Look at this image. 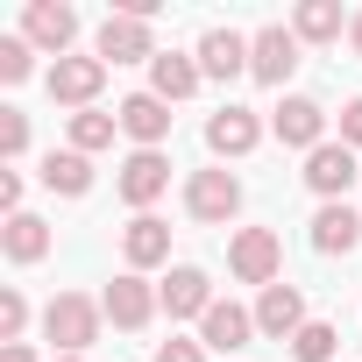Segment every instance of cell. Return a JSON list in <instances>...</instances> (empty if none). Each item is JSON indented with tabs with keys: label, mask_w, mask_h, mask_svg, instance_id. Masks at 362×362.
<instances>
[{
	"label": "cell",
	"mask_w": 362,
	"mask_h": 362,
	"mask_svg": "<svg viewBox=\"0 0 362 362\" xmlns=\"http://www.w3.org/2000/svg\"><path fill=\"white\" fill-rule=\"evenodd\" d=\"M100 327H107V305L86 298V291H57V298L43 305V341H50L57 355H86V348L100 341Z\"/></svg>",
	"instance_id": "obj_1"
},
{
	"label": "cell",
	"mask_w": 362,
	"mask_h": 362,
	"mask_svg": "<svg viewBox=\"0 0 362 362\" xmlns=\"http://www.w3.org/2000/svg\"><path fill=\"white\" fill-rule=\"evenodd\" d=\"M185 214H192L199 228H228V221L242 214V177H235L228 163L192 170V177H185Z\"/></svg>",
	"instance_id": "obj_2"
},
{
	"label": "cell",
	"mask_w": 362,
	"mask_h": 362,
	"mask_svg": "<svg viewBox=\"0 0 362 362\" xmlns=\"http://www.w3.org/2000/svg\"><path fill=\"white\" fill-rule=\"evenodd\" d=\"M228 270H235L242 284H256V291L284 284V242H277V228H235V242H228Z\"/></svg>",
	"instance_id": "obj_3"
},
{
	"label": "cell",
	"mask_w": 362,
	"mask_h": 362,
	"mask_svg": "<svg viewBox=\"0 0 362 362\" xmlns=\"http://www.w3.org/2000/svg\"><path fill=\"white\" fill-rule=\"evenodd\" d=\"M93 57L114 71V64H156L163 50H156V29H149L142 15H107L100 36H93Z\"/></svg>",
	"instance_id": "obj_4"
},
{
	"label": "cell",
	"mask_w": 362,
	"mask_h": 362,
	"mask_svg": "<svg viewBox=\"0 0 362 362\" xmlns=\"http://www.w3.org/2000/svg\"><path fill=\"white\" fill-rule=\"evenodd\" d=\"M298 36H291V22H270V29H256L249 36V78L256 86H270V93H284V78L298 71Z\"/></svg>",
	"instance_id": "obj_5"
},
{
	"label": "cell",
	"mask_w": 362,
	"mask_h": 362,
	"mask_svg": "<svg viewBox=\"0 0 362 362\" xmlns=\"http://www.w3.org/2000/svg\"><path fill=\"white\" fill-rule=\"evenodd\" d=\"M22 36L36 57H71L78 43V8H64V0H29L22 8Z\"/></svg>",
	"instance_id": "obj_6"
},
{
	"label": "cell",
	"mask_w": 362,
	"mask_h": 362,
	"mask_svg": "<svg viewBox=\"0 0 362 362\" xmlns=\"http://www.w3.org/2000/svg\"><path fill=\"white\" fill-rule=\"evenodd\" d=\"M114 192H121L135 214H149V206L170 192V156H163V149H128V156H121V177H114Z\"/></svg>",
	"instance_id": "obj_7"
},
{
	"label": "cell",
	"mask_w": 362,
	"mask_h": 362,
	"mask_svg": "<svg viewBox=\"0 0 362 362\" xmlns=\"http://www.w3.org/2000/svg\"><path fill=\"white\" fill-rule=\"evenodd\" d=\"M43 86H50V100H57V107H78V114H86V107L107 93V64L71 50V57H57V64L43 71Z\"/></svg>",
	"instance_id": "obj_8"
},
{
	"label": "cell",
	"mask_w": 362,
	"mask_h": 362,
	"mask_svg": "<svg viewBox=\"0 0 362 362\" xmlns=\"http://www.w3.org/2000/svg\"><path fill=\"white\" fill-rule=\"evenodd\" d=\"M270 135H277L284 149H305V156H313V149L327 142V107L305 100V93H284V100L270 107Z\"/></svg>",
	"instance_id": "obj_9"
},
{
	"label": "cell",
	"mask_w": 362,
	"mask_h": 362,
	"mask_svg": "<svg viewBox=\"0 0 362 362\" xmlns=\"http://www.w3.org/2000/svg\"><path fill=\"white\" fill-rule=\"evenodd\" d=\"M100 305H107V320L121 327V334H142L156 313H163V298H156V284L149 277H135V270H121L107 291H100Z\"/></svg>",
	"instance_id": "obj_10"
},
{
	"label": "cell",
	"mask_w": 362,
	"mask_h": 362,
	"mask_svg": "<svg viewBox=\"0 0 362 362\" xmlns=\"http://www.w3.org/2000/svg\"><path fill=\"white\" fill-rule=\"evenodd\" d=\"M263 142V121H256V107H221V114H206V149H214V163H235V156H249Z\"/></svg>",
	"instance_id": "obj_11"
},
{
	"label": "cell",
	"mask_w": 362,
	"mask_h": 362,
	"mask_svg": "<svg viewBox=\"0 0 362 362\" xmlns=\"http://www.w3.org/2000/svg\"><path fill=\"white\" fill-rule=\"evenodd\" d=\"M156 298H163L170 320H206L214 313V277L199 263H170V277L156 284Z\"/></svg>",
	"instance_id": "obj_12"
},
{
	"label": "cell",
	"mask_w": 362,
	"mask_h": 362,
	"mask_svg": "<svg viewBox=\"0 0 362 362\" xmlns=\"http://www.w3.org/2000/svg\"><path fill=\"white\" fill-rule=\"evenodd\" d=\"M305 320H313V313H305V291H298V284L256 291V334H263V341H284V348H291V334H298Z\"/></svg>",
	"instance_id": "obj_13"
},
{
	"label": "cell",
	"mask_w": 362,
	"mask_h": 362,
	"mask_svg": "<svg viewBox=\"0 0 362 362\" xmlns=\"http://www.w3.org/2000/svg\"><path fill=\"white\" fill-rule=\"evenodd\" d=\"M199 341H206V355H242V348L256 341V305L214 298V313L199 320Z\"/></svg>",
	"instance_id": "obj_14"
},
{
	"label": "cell",
	"mask_w": 362,
	"mask_h": 362,
	"mask_svg": "<svg viewBox=\"0 0 362 362\" xmlns=\"http://www.w3.org/2000/svg\"><path fill=\"white\" fill-rule=\"evenodd\" d=\"M355 149L348 142H320L313 156H305V185L320 192V206H334V199H348V185H355Z\"/></svg>",
	"instance_id": "obj_15"
},
{
	"label": "cell",
	"mask_w": 362,
	"mask_h": 362,
	"mask_svg": "<svg viewBox=\"0 0 362 362\" xmlns=\"http://www.w3.org/2000/svg\"><path fill=\"white\" fill-rule=\"evenodd\" d=\"M114 114H121V135H128L135 149H163V142H170V107H163L156 93H128Z\"/></svg>",
	"instance_id": "obj_16"
},
{
	"label": "cell",
	"mask_w": 362,
	"mask_h": 362,
	"mask_svg": "<svg viewBox=\"0 0 362 362\" xmlns=\"http://www.w3.org/2000/svg\"><path fill=\"white\" fill-rule=\"evenodd\" d=\"M121 263L142 277V270H156V263H170V221H156V214H135L128 228H121Z\"/></svg>",
	"instance_id": "obj_17"
},
{
	"label": "cell",
	"mask_w": 362,
	"mask_h": 362,
	"mask_svg": "<svg viewBox=\"0 0 362 362\" xmlns=\"http://www.w3.org/2000/svg\"><path fill=\"white\" fill-rule=\"evenodd\" d=\"M313 249H320V256H355V249H362V214H355L348 199L320 206V214H313Z\"/></svg>",
	"instance_id": "obj_18"
},
{
	"label": "cell",
	"mask_w": 362,
	"mask_h": 362,
	"mask_svg": "<svg viewBox=\"0 0 362 362\" xmlns=\"http://www.w3.org/2000/svg\"><path fill=\"white\" fill-rule=\"evenodd\" d=\"M206 86V71H199V57H185V50H163L156 64H149V93L163 100V107H177V100H192Z\"/></svg>",
	"instance_id": "obj_19"
},
{
	"label": "cell",
	"mask_w": 362,
	"mask_h": 362,
	"mask_svg": "<svg viewBox=\"0 0 362 362\" xmlns=\"http://www.w3.org/2000/svg\"><path fill=\"white\" fill-rule=\"evenodd\" d=\"M192 57H199L206 78H242V71H249V36H242V29H206Z\"/></svg>",
	"instance_id": "obj_20"
},
{
	"label": "cell",
	"mask_w": 362,
	"mask_h": 362,
	"mask_svg": "<svg viewBox=\"0 0 362 362\" xmlns=\"http://www.w3.org/2000/svg\"><path fill=\"white\" fill-rule=\"evenodd\" d=\"M36 177H43V192H57V199H86V192H93V156H78V149H50Z\"/></svg>",
	"instance_id": "obj_21"
},
{
	"label": "cell",
	"mask_w": 362,
	"mask_h": 362,
	"mask_svg": "<svg viewBox=\"0 0 362 362\" xmlns=\"http://www.w3.org/2000/svg\"><path fill=\"white\" fill-rule=\"evenodd\" d=\"M355 15H341V0H298L291 8V36L298 43H341Z\"/></svg>",
	"instance_id": "obj_22"
},
{
	"label": "cell",
	"mask_w": 362,
	"mask_h": 362,
	"mask_svg": "<svg viewBox=\"0 0 362 362\" xmlns=\"http://www.w3.org/2000/svg\"><path fill=\"white\" fill-rule=\"evenodd\" d=\"M50 242H57V235H50V221H43V214H15L8 228H0V249H8V263H43V256H50Z\"/></svg>",
	"instance_id": "obj_23"
},
{
	"label": "cell",
	"mask_w": 362,
	"mask_h": 362,
	"mask_svg": "<svg viewBox=\"0 0 362 362\" xmlns=\"http://www.w3.org/2000/svg\"><path fill=\"white\" fill-rule=\"evenodd\" d=\"M114 135H121V114H100V107L71 114V149H78V156H100V149H114Z\"/></svg>",
	"instance_id": "obj_24"
},
{
	"label": "cell",
	"mask_w": 362,
	"mask_h": 362,
	"mask_svg": "<svg viewBox=\"0 0 362 362\" xmlns=\"http://www.w3.org/2000/svg\"><path fill=\"white\" fill-rule=\"evenodd\" d=\"M334 355H341V327L334 320H305L291 334V362H334Z\"/></svg>",
	"instance_id": "obj_25"
},
{
	"label": "cell",
	"mask_w": 362,
	"mask_h": 362,
	"mask_svg": "<svg viewBox=\"0 0 362 362\" xmlns=\"http://www.w3.org/2000/svg\"><path fill=\"white\" fill-rule=\"evenodd\" d=\"M36 71V50H29V36H0V86H22Z\"/></svg>",
	"instance_id": "obj_26"
},
{
	"label": "cell",
	"mask_w": 362,
	"mask_h": 362,
	"mask_svg": "<svg viewBox=\"0 0 362 362\" xmlns=\"http://www.w3.org/2000/svg\"><path fill=\"white\" fill-rule=\"evenodd\" d=\"M29 334V298L8 284V291H0V348H8V341H22Z\"/></svg>",
	"instance_id": "obj_27"
},
{
	"label": "cell",
	"mask_w": 362,
	"mask_h": 362,
	"mask_svg": "<svg viewBox=\"0 0 362 362\" xmlns=\"http://www.w3.org/2000/svg\"><path fill=\"white\" fill-rule=\"evenodd\" d=\"M22 149H29V114H22V107H0V156L15 163Z\"/></svg>",
	"instance_id": "obj_28"
},
{
	"label": "cell",
	"mask_w": 362,
	"mask_h": 362,
	"mask_svg": "<svg viewBox=\"0 0 362 362\" xmlns=\"http://www.w3.org/2000/svg\"><path fill=\"white\" fill-rule=\"evenodd\" d=\"M149 362H206V341H185V334H170V341H156V355Z\"/></svg>",
	"instance_id": "obj_29"
},
{
	"label": "cell",
	"mask_w": 362,
	"mask_h": 362,
	"mask_svg": "<svg viewBox=\"0 0 362 362\" xmlns=\"http://www.w3.org/2000/svg\"><path fill=\"white\" fill-rule=\"evenodd\" d=\"M0 214H8V221L29 214V206H22V170H0Z\"/></svg>",
	"instance_id": "obj_30"
},
{
	"label": "cell",
	"mask_w": 362,
	"mask_h": 362,
	"mask_svg": "<svg viewBox=\"0 0 362 362\" xmlns=\"http://www.w3.org/2000/svg\"><path fill=\"white\" fill-rule=\"evenodd\" d=\"M341 142H348V149H362V93L341 107Z\"/></svg>",
	"instance_id": "obj_31"
},
{
	"label": "cell",
	"mask_w": 362,
	"mask_h": 362,
	"mask_svg": "<svg viewBox=\"0 0 362 362\" xmlns=\"http://www.w3.org/2000/svg\"><path fill=\"white\" fill-rule=\"evenodd\" d=\"M0 362H36V348H29V341H8V348H0Z\"/></svg>",
	"instance_id": "obj_32"
},
{
	"label": "cell",
	"mask_w": 362,
	"mask_h": 362,
	"mask_svg": "<svg viewBox=\"0 0 362 362\" xmlns=\"http://www.w3.org/2000/svg\"><path fill=\"white\" fill-rule=\"evenodd\" d=\"M348 50H355V57H362V15H355V22H348Z\"/></svg>",
	"instance_id": "obj_33"
},
{
	"label": "cell",
	"mask_w": 362,
	"mask_h": 362,
	"mask_svg": "<svg viewBox=\"0 0 362 362\" xmlns=\"http://www.w3.org/2000/svg\"><path fill=\"white\" fill-rule=\"evenodd\" d=\"M50 362H86V355H50Z\"/></svg>",
	"instance_id": "obj_34"
}]
</instances>
